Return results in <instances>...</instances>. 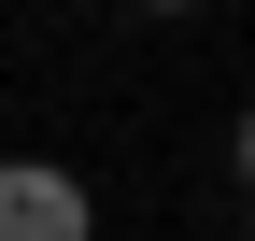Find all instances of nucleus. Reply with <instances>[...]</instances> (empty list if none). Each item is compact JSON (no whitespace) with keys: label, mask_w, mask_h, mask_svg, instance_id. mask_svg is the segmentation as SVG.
Returning <instances> with one entry per match:
<instances>
[{"label":"nucleus","mask_w":255,"mask_h":241,"mask_svg":"<svg viewBox=\"0 0 255 241\" xmlns=\"http://www.w3.org/2000/svg\"><path fill=\"white\" fill-rule=\"evenodd\" d=\"M0 241H100V199L57 156H0Z\"/></svg>","instance_id":"f257e3e1"}]
</instances>
